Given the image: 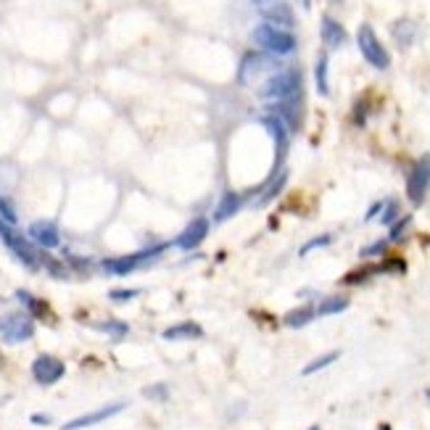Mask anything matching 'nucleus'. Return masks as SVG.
Listing matches in <instances>:
<instances>
[{"instance_id": "1", "label": "nucleus", "mask_w": 430, "mask_h": 430, "mask_svg": "<svg viewBox=\"0 0 430 430\" xmlns=\"http://www.w3.org/2000/svg\"><path fill=\"white\" fill-rule=\"evenodd\" d=\"M259 98L267 103H282V100H301L304 98V80L299 69L275 71L267 77V82L259 88Z\"/></svg>"}, {"instance_id": "2", "label": "nucleus", "mask_w": 430, "mask_h": 430, "mask_svg": "<svg viewBox=\"0 0 430 430\" xmlns=\"http://www.w3.org/2000/svg\"><path fill=\"white\" fill-rule=\"evenodd\" d=\"M251 40L259 50L270 53V56H293L296 48H299V40L296 35L288 30H280V27H272L267 21H261L253 27L251 32Z\"/></svg>"}, {"instance_id": "3", "label": "nucleus", "mask_w": 430, "mask_h": 430, "mask_svg": "<svg viewBox=\"0 0 430 430\" xmlns=\"http://www.w3.org/2000/svg\"><path fill=\"white\" fill-rule=\"evenodd\" d=\"M167 249H172V243H156V246H150V249H143L138 253H127V256H117V259H106L100 261V267L103 272H109V275H130V272L141 270L143 264H148L153 261L156 256H161Z\"/></svg>"}, {"instance_id": "4", "label": "nucleus", "mask_w": 430, "mask_h": 430, "mask_svg": "<svg viewBox=\"0 0 430 430\" xmlns=\"http://www.w3.org/2000/svg\"><path fill=\"white\" fill-rule=\"evenodd\" d=\"M35 335V320H32L27 311H6L0 314V340L8 343V346H16V343H24Z\"/></svg>"}, {"instance_id": "5", "label": "nucleus", "mask_w": 430, "mask_h": 430, "mask_svg": "<svg viewBox=\"0 0 430 430\" xmlns=\"http://www.w3.org/2000/svg\"><path fill=\"white\" fill-rule=\"evenodd\" d=\"M357 45H359V53L364 56V61L370 64L372 69H381L386 71L390 66V56L386 45L381 42V37L375 35L370 24H362L359 32H357Z\"/></svg>"}, {"instance_id": "6", "label": "nucleus", "mask_w": 430, "mask_h": 430, "mask_svg": "<svg viewBox=\"0 0 430 430\" xmlns=\"http://www.w3.org/2000/svg\"><path fill=\"white\" fill-rule=\"evenodd\" d=\"M430 191V153L420 156L412 164L410 177H407V198L412 206H422V201Z\"/></svg>"}, {"instance_id": "7", "label": "nucleus", "mask_w": 430, "mask_h": 430, "mask_svg": "<svg viewBox=\"0 0 430 430\" xmlns=\"http://www.w3.org/2000/svg\"><path fill=\"white\" fill-rule=\"evenodd\" d=\"M277 66L275 56L264 53V50H249L238 66V85H251L253 80H259L261 74H267Z\"/></svg>"}, {"instance_id": "8", "label": "nucleus", "mask_w": 430, "mask_h": 430, "mask_svg": "<svg viewBox=\"0 0 430 430\" xmlns=\"http://www.w3.org/2000/svg\"><path fill=\"white\" fill-rule=\"evenodd\" d=\"M64 375H66V364L53 354H40L32 362V378L37 386H56Z\"/></svg>"}, {"instance_id": "9", "label": "nucleus", "mask_w": 430, "mask_h": 430, "mask_svg": "<svg viewBox=\"0 0 430 430\" xmlns=\"http://www.w3.org/2000/svg\"><path fill=\"white\" fill-rule=\"evenodd\" d=\"M127 410V401H114V404H106V407H100V410H92L88 414H80V417H74V420L64 422L61 430H85V428H92V425H98V422H106L111 420L114 414H119V412Z\"/></svg>"}, {"instance_id": "10", "label": "nucleus", "mask_w": 430, "mask_h": 430, "mask_svg": "<svg viewBox=\"0 0 430 430\" xmlns=\"http://www.w3.org/2000/svg\"><path fill=\"white\" fill-rule=\"evenodd\" d=\"M27 238L42 251H53L61 246V230L59 225L53 220H37L30 225V230H27Z\"/></svg>"}, {"instance_id": "11", "label": "nucleus", "mask_w": 430, "mask_h": 430, "mask_svg": "<svg viewBox=\"0 0 430 430\" xmlns=\"http://www.w3.org/2000/svg\"><path fill=\"white\" fill-rule=\"evenodd\" d=\"M211 230V222L206 220V217H196V220L185 227V230L177 235V238L172 240V246L174 249H180V251H193V249H198L201 243L206 240V235H209Z\"/></svg>"}, {"instance_id": "12", "label": "nucleus", "mask_w": 430, "mask_h": 430, "mask_svg": "<svg viewBox=\"0 0 430 430\" xmlns=\"http://www.w3.org/2000/svg\"><path fill=\"white\" fill-rule=\"evenodd\" d=\"M259 121H261V127L272 135V141H275V150H277V169H280L282 156H285V150H288V138H290L288 124H285L280 117H275V114H264Z\"/></svg>"}, {"instance_id": "13", "label": "nucleus", "mask_w": 430, "mask_h": 430, "mask_svg": "<svg viewBox=\"0 0 430 430\" xmlns=\"http://www.w3.org/2000/svg\"><path fill=\"white\" fill-rule=\"evenodd\" d=\"M261 16H264L267 24L280 27V30L290 32L293 27H296V13H293V8H290L288 3H272V6H267V8H261Z\"/></svg>"}, {"instance_id": "14", "label": "nucleus", "mask_w": 430, "mask_h": 430, "mask_svg": "<svg viewBox=\"0 0 430 430\" xmlns=\"http://www.w3.org/2000/svg\"><path fill=\"white\" fill-rule=\"evenodd\" d=\"M320 35H322V42H325V48H340V45H346L349 40V35L343 30V24L335 21L333 16H322V24H320Z\"/></svg>"}, {"instance_id": "15", "label": "nucleus", "mask_w": 430, "mask_h": 430, "mask_svg": "<svg viewBox=\"0 0 430 430\" xmlns=\"http://www.w3.org/2000/svg\"><path fill=\"white\" fill-rule=\"evenodd\" d=\"M243 203H246V198H243L240 193H235V191L222 193L220 203H217V211H214V222H217V225H222V222L232 220V217L243 209Z\"/></svg>"}, {"instance_id": "16", "label": "nucleus", "mask_w": 430, "mask_h": 430, "mask_svg": "<svg viewBox=\"0 0 430 430\" xmlns=\"http://www.w3.org/2000/svg\"><path fill=\"white\" fill-rule=\"evenodd\" d=\"M161 338L164 340H198V338H203V328L193 320L177 322V325H169L167 330L161 333Z\"/></svg>"}, {"instance_id": "17", "label": "nucleus", "mask_w": 430, "mask_h": 430, "mask_svg": "<svg viewBox=\"0 0 430 430\" xmlns=\"http://www.w3.org/2000/svg\"><path fill=\"white\" fill-rule=\"evenodd\" d=\"M314 317H317V306H314V304H301L296 309H290L288 314L282 317V322H285V328H290V330H301V328H306Z\"/></svg>"}, {"instance_id": "18", "label": "nucleus", "mask_w": 430, "mask_h": 430, "mask_svg": "<svg viewBox=\"0 0 430 430\" xmlns=\"http://www.w3.org/2000/svg\"><path fill=\"white\" fill-rule=\"evenodd\" d=\"M390 35H393V40H396V45L399 48H410L412 42L417 40V24L412 19H396L393 24H390Z\"/></svg>"}, {"instance_id": "19", "label": "nucleus", "mask_w": 430, "mask_h": 430, "mask_svg": "<svg viewBox=\"0 0 430 430\" xmlns=\"http://www.w3.org/2000/svg\"><path fill=\"white\" fill-rule=\"evenodd\" d=\"M16 299L27 306V314H30V317H40V320H48L50 317V306L42 299H37V296H32L27 290H16Z\"/></svg>"}, {"instance_id": "20", "label": "nucleus", "mask_w": 430, "mask_h": 430, "mask_svg": "<svg viewBox=\"0 0 430 430\" xmlns=\"http://www.w3.org/2000/svg\"><path fill=\"white\" fill-rule=\"evenodd\" d=\"M285 185H288V172L280 169V172H277V174H275V177L270 180V185H267V188L261 191V196L256 198V206H267L270 201H275V198H277V196L282 193V188H285Z\"/></svg>"}, {"instance_id": "21", "label": "nucleus", "mask_w": 430, "mask_h": 430, "mask_svg": "<svg viewBox=\"0 0 430 430\" xmlns=\"http://www.w3.org/2000/svg\"><path fill=\"white\" fill-rule=\"evenodd\" d=\"M349 296H325V299L317 304V317H330V314H340V311L349 309Z\"/></svg>"}, {"instance_id": "22", "label": "nucleus", "mask_w": 430, "mask_h": 430, "mask_svg": "<svg viewBox=\"0 0 430 430\" xmlns=\"http://www.w3.org/2000/svg\"><path fill=\"white\" fill-rule=\"evenodd\" d=\"M328 66H330V59L328 53H320V59L314 64V85H317V92L320 95H330V82H328Z\"/></svg>"}, {"instance_id": "23", "label": "nucleus", "mask_w": 430, "mask_h": 430, "mask_svg": "<svg viewBox=\"0 0 430 430\" xmlns=\"http://www.w3.org/2000/svg\"><path fill=\"white\" fill-rule=\"evenodd\" d=\"M338 359H340V351H328V354H320L317 359H311L309 364L301 370V375H306V378H309V375H314V372H322L325 367H330L333 362H338Z\"/></svg>"}, {"instance_id": "24", "label": "nucleus", "mask_w": 430, "mask_h": 430, "mask_svg": "<svg viewBox=\"0 0 430 430\" xmlns=\"http://www.w3.org/2000/svg\"><path fill=\"white\" fill-rule=\"evenodd\" d=\"M95 330L106 333V335H111V338H124L127 333H130V325L121 320H106V322H95L92 325Z\"/></svg>"}, {"instance_id": "25", "label": "nucleus", "mask_w": 430, "mask_h": 430, "mask_svg": "<svg viewBox=\"0 0 430 430\" xmlns=\"http://www.w3.org/2000/svg\"><path fill=\"white\" fill-rule=\"evenodd\" d=\"M375 275H381V272H378V264H372V267H357V270L349 272V275L343 277V282H346V285H364V282L370 280V277H375Z\"/></svg>"}, {"instance_id": "26", "label": "nucleus", "mask_w": 430, "mask_h": 430, "mask_svg": "<svg viewBox=\"0 0 430 430\" xmlns=\"http://www.w3.org/2000/svg\"><path fill=\"white\" fill-rule=\"evenodd\" d=\"M143 396L148 401H169V386L167 383H150L143 388Z\"/></svg>"}, {"instance_id": "27", "label": "nucleus", "mask_w": 430, "mask_h": 430, "mask_svg": "<svg viewBox=\"0 0 430 430\" xmlns=\"http://www.w3.org/2000/svg\"><path fill=\"white\" fill-rule=\"evenodd\" d=\"M388 251V238H381V240H372V243H367L364 249L359 251L362 259H378V256H383Z\"/></svg>"}, {"instance_id": "28", "label": "nucleus", "mask_w": 430, "mask_h": 430, "mask_svg": "<svg viewBox=\"0 0 430 430\" xmlns=\"http://www.w3.org/2000/svg\"><path fill=\"white\" fill-rule=\"evenodd\" d=\"M330 243H333V235H330V232H322V235H317V238L306 240V243L301 246V249H299V256H306V253H311V251L325 249V246H330Z\"/></svg>"}, {"instance_id": "29", "label": "nucleus", "mask_w": 430, "mask_h": 430, "mask_svg": "<svg viewBox=\"0 0 430 430\" xmlns=\"http://www.w3.org/2000/svg\"><path fill=\"white\" fill-rule=\"evenodd\" d=\"M401 220V206L399 201H386V209H383L381 214V225H386V227H390L393 222Z\"/></svg>"}, {"instance_id": "30", "label": "nucleus", "mask_w": 430, "mask_h": 430, "mask_svg": "<svg viewBox=\"0 0 430 430\" xmlns=\"http://www.w3.org/2000/svg\"><path fill=\"white\" fill-rule=\"evenodd\" d=\"M0 220L6 222L8 227H19V214L13 209V203L8 198H0Z\"/></svg>"}, {"instance_id": "31", "label": "nucleus", "mask_w": 430, "mask_h": 430, "mask_svg": "<svg viewBox=\"0 0 430 430\" xmlns=\"http://www.w3.org/2000/svg\"><path fill=\"white\" fill-rule=\"evenodd\" d=\"M410 225H412L410 217H401L399 222H393V225H390V232H388V243H399V240L410 232Z\"/></svg>"}, {"instance_id": "32", "label": "nucleus", "mask_w": 430, "mask_h": 430, "mask_svg": "<svg viewBox=\"0 0 430 430\" xmlns=\"http://www.w3.org/2000/svg\"><path fill=\"white\" fill-rule=\"evenodd\" d=\"M404 270H407L404 259H388V261H383V264H378V272H381V275H388V272H404Z\"/></svg>"}, {"instance_id": "33", "label": "nucleus", "mask_w": 430, "mask_h": 430, "mask_svg": "<svg viewBox=\"0 0 430 430\" xmlns=\"http://www.w3.org/2000/svg\"><path fill=\"white\" fill-rule=\"evenodd\" d=\"M138 296H141V290H138V288H132V290H111V293H109L111 301H132V299H138Z\"/></svg>"}, {"instance_id": "34", "label": "nucleus", "mask_w": 430, "mask_h": 430, "mask_svg": "<svg viewBox=\"0 0 430 430\" xmlns=\"http://www.w3.org/2000/svg\"><path fill=\"white\" fill-rule=\"evenodd\" d=\"M354 121H357V124H364V121H367V100L362 98L359 103H357V106H354Z\"/></svg>"}, {"instance_id": "35", "label": "nucleus", "mask_w": 430, "mask_h": 430, "mask_svg": "<svg viewBox=\"0 0 430 430\" xmlns=\"http://www.w3.org/2000/svg\"><path fill=\"white\" fill-rule=\"evenodd\" d=\"M383 209H386V201H375L370 209H367V214H364V222H372L375 217H381Z\"/></svg>"}, {"instance_id": "36", "label": "nucleus", "mask_w": 430, "mask_h": 430, "mask_svg": "<svg viewBox=\"0 0 430 430\" xmlns=\"http://www.w3.org/2000/svg\"><path fill=\"white\" fill-rule=\"evenodd\" d=\"M32 425H40V428H45V425H50L53 422V417L50 414H45V412H37V414H32L30 417Z\"/></svg>"}, {"instance_id": "37", "label": "nucleus", "mask_w": 430, "mask_h": 430, "mask_svg": "<svg viewBox=\"0 0 430 430\" xmlns=\"http://www.w3.org/2000/svg\"><path fill=\"white\" fill-rule=\"evenodd\" d=\"M253 6H259V8H267V6H272V3H280V0H251Z\"/></svg>"}, {"instance_id": "38", "label": "nucleus", "mask_w": 430, "mask_h": 430, "mask_svg": "<svg viewBox=\"0 0 430 430\" xmlns=\"http://www.w3.org/2000/svg\"><path fill=\"white\" fill-rule=\"evenodd\" d=\"M306 430H322L320 425H311V428H306Z\"/></svg>"}, {"instance_id": "39", "label": "nucleus", "mask_w": 430, "mask_h": 430, "mask_svg": "<svg viewBox=\"0 0 430 430\" xmlns=\"http://www.w3.org/2000/svg\"><path fill=\"white\" fill-rule=\"evenodd\" d=\"M301 3H304V6H306V8H309V0H301Z\"/></svg>"}, {"instance_id": "40", "label": "nucleus", "mask_w": 430, "mask_h": 430, "mask_svg": "<svg viewBox=\"0 0 430 430\" xmlns=\"http://www.w3.org/2000/svg\"><path fill=\"white\" fill-rule=\"evenodd\" d=\"M425 396H428V401H430V388H428V390H425Z\"/></svg>"}, {"instance_id": "41", "label": "nucleus", "mask_w": 430, "mask_h": 430, "mask_svg": "<svg viewBox=\"0 0 430 430\" xmlns=\"http://www.w3.org/2000/svg\"><path fill=\"white\" fill-rule=\"evenodd\" d=\"M0 367H3V354H0Z\"/></svg>"}]
</instances>
